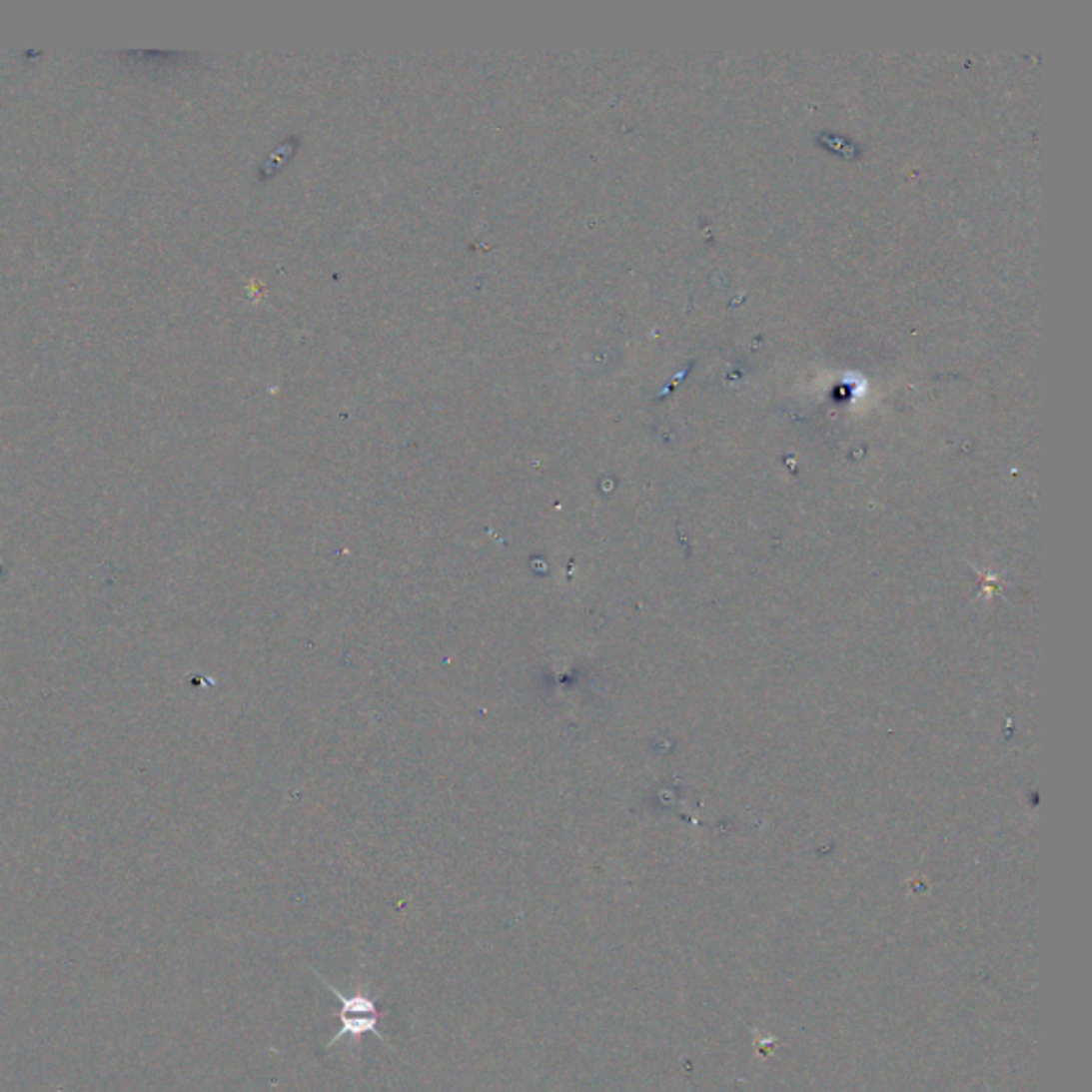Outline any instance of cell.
<instances>
[{
  "mask_svg": "<svg viewBox=\"0 0 1092 1092\" xmlns=\"http://www.w3.org/2000/svg\"><path fill=\"white\" fill-rule=\"evenodd\" d=\"M314 975L319 977L323 984L327 986V990L336 996V999L342 1003V1009H340V1031L331 1037V1041L327 1043V1048H334L338 1046V1043L342 1039H353V1041H359L363 1035H376L380 1043H389L387 1035H383V1031H380V1018H383V1011L378 1009V1003L374 996H370L368 992H353V994H344L338 986L331 984V981L327 977H323L319 971H314Z\"/></svg>",
  "mask_w": 1092,
  "mask_h": 1092,
  "instance_id": "cell-1",
  "label": "cell"
}]
</instances>
